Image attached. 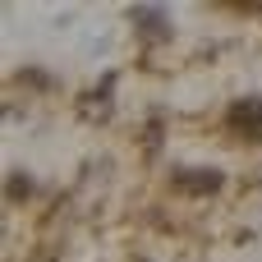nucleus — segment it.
I'll list each match as a JSON object with an SVG mask.
<instances>
[{
	"instance_id": "1",
	"label": "nucleus",
	"mask_w": 262,
	"mask_h": 262,
	"mask_svg": "<svg viewBox=\"0 0 262 262\" xmlns=\"http://www.w3.org/2000/svg\"><path fill=\"white\" fill-rule=\"evenodd\" d=\"M226 124L244 138H262V97H239L226 111Z\"/></svg>"
},
{
	"instance_id": "2",
	"label": "nucleus",
	"mask_w": 262,
	"mask_h": 262,
	"mask_svg": "<svg viewBox=\"0 0 262 262\" xmlns=\"http://www.w3.org/2000/svg\"><path fill=\"white\" fill-rule=\"evenodd\" d=\"M175 184L189 189V193H216V189H221V170H189V166H184V170L175 175Z\"/></svg>"
}]
</instances>
